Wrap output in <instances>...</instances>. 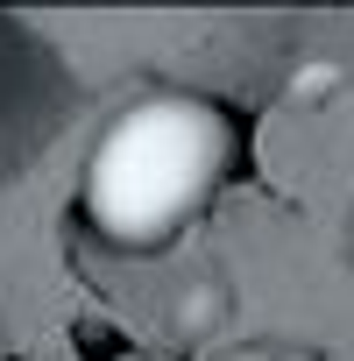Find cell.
I'll use <instances>...</instances> for the list:
<instances>
[{"instance_id":"cell-1","label":"cell","mask_w":354,"mask_h":361,"mask_svg":"<svg viewBox=\"0 0 354 361\" xmlns=\"http://www.w3.org/2000/svg\"><path fill=\"white\" fill-rule=\"evenodd\" d=\"M234 163V128L199 92H142L128 99L78 177V206L114 248H156L192 227Z\"/></svg>"},{"instance_id":"cell-2","label":"cell","mask_w":354,"mask_h":361,"mask_svg":"<svg viewBox=\"0 0 354 361\" xmlns=\"http://www.w3.org/2000/svg\"><path fill=\"white\" fill-rule=\"evenodd\" d=\"M220 361H276V354H220Z\"/></svg>"}]
</instances>
